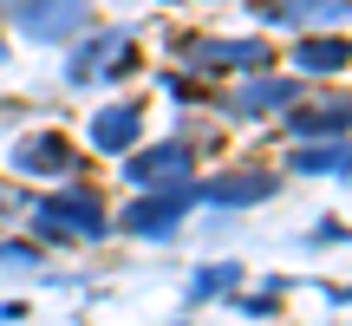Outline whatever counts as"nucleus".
I'll return each instance as SVG.
<instances>
[{"label":"nucleus","instance_id":"obj_1","mask_svg":"<svg viewBox=\"0 0 352 326\" xmlns=\"http://www.w3.org/2000/svg\"><path fill=\"white\" fill-rule=\"evenodd\" d=\"M13 13H20L26 33H39V39H65V26L85 20V0H13Z\"/></svg>","mask_w":352,"mask_h":326},{"label":"nucleus","instance_id":"obj_2","mask_svg":"<svg viewBox=\"0 0 352 326\" xmlns=\"http://www.w3.org/2000/svg\"><path fill=\"white\" fill-rule=\"evenodd\" d=\"M91 138H98V151H124V144L138 138V111H131V105H118V111H104L98 124H91Z\"/></svg>","mask_w":352,"mask_h":326},{"label":"nucleus","instance_id":"obj_3","mask_svg":"<svg viewBox=\"0 0 352 326\" xmlns=\"http://www.w3.org/2000/svg\"><path fill=\"white\" fill-rule=\"evenodd\" d=\"M46 215H59V222H78V228H98L104 215H98V202L91 196H65V202H52Z\"/></svg>","mask_w":352,"mask_h":326},{"label":"nucleus","instance_id":"obj_4","mask_svg":"<svg viewBox=\"0 0 352 326\" xmlns=\"http://www.w3.org/2000/svg\"><path fill=\"white\" fill-rule=\"evenodd\" d=\"M176 170H183V151H151V157L131 163V176H138V183H144V176H176Z\"/></svg>","mask_w":352,"mask_h":326},{"label":"nucleus","instance_id":"obj_5","mask_svg":"<svg viewBox=\"0 0 352 326\" xmlns=\"http://www.w3.org/2000/svg\"><path fill=\"white\" fill-rule=\"evenodd\" d=\"M300 170H352V151H300Z\"/></svg>","mask_w":352,"mask_h":326},{"label":"nucleus","instance_id":"obj_6","mask_svg":"<svg viewBox=\"0 0 352 326\" xmlns=\"http://www.w3.org/2000/svg\"><path fill=\"white\" fill-rule=\"evenodd\" d=\"M20 163H26V170H46V163H65V151H52V144H26Z\"/></svg>","mask_w":352,"mask_h":326},{"label":"nucleus","instance_id":"obj_7","mask_svg":"<svg viewBox=\"0 0 352 326\" xmlns=\"http://www.w3.org/2000/svg\"><path fill=\"white\" fill-rule=\"evenodd\" d=\"M300 59H307V65H346V46H307Z\"/></svg>","mask_w":352,"mask_h":326}]
</instances>
